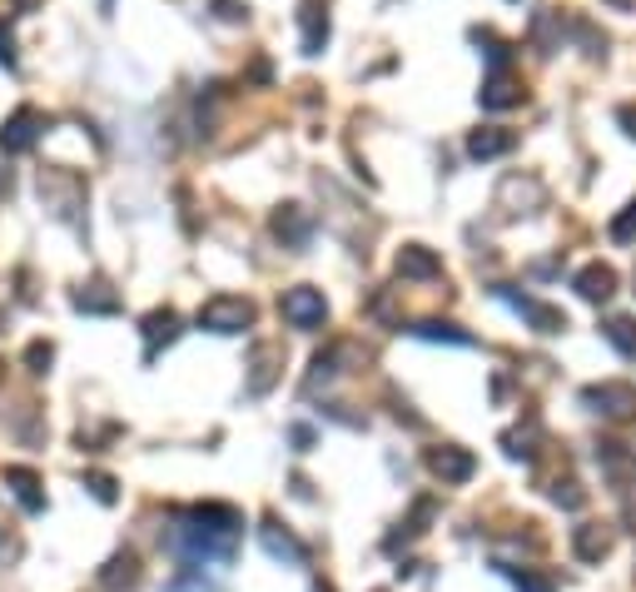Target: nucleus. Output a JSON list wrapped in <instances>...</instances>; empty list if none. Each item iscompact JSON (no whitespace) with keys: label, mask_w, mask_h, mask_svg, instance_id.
Instances as JSON below:
<instances>
[{"label":"nucleus","mask_w":636,"mask_h":592,"mask_svg":"<svg viewBox=\"0 0 636 592\" xmlns=\"http://www.w3.org/2000/svg\"><path fill=\"white\" fill-rule=\"evenodd\" d=\"M428 468H433L443 483H468V478L478 474V458H472L468 449H458V443H443V449L428 453Z\"/></svg>","instance_id":"obj_10"},{"label":"nucleus","mask_w":636,"mask_h":592,"mask_svg":"<svg viewBox=\"0 0 636 592\" xmlns=\"http://www.w3.org/2000/svg\"><path fill=\"white\" fill-rule=\"evenodd\" d=\"M582 403L601 418H632L636 414V389L632 383H592V389L582 393Z\"/></svg>","instance_id":"obj_6"},{"label":"nucleus","mask_w":636,"mask_h":592,"mask_svg":"<svg viewBox=\"0 0 636 592\" xmlns=\"http://www.w3.org/2000/svg\"><path fill=\"white\" fill-rule=\"evenodd\" d=\"M314 592H333V588H329V582H318V588H314Z\"/></svg>","instance_id":"obj_34"},{"label":"nucleus","mask_w":636,"mask_h":592,"mask_svg":"<svg viewBox=\"0 0 636 592\" xmlns=\"http://www.w3.org/2000/svg\"><path fill=\"white\" fill-rule=\"evenodd\" d=\"M497 299L518 308V314H522V319H527L537 333H562V329H567V314H562V308H552V304H537V299L512 294V289H497Z\"/></svg>","instance_id":"obj_7"},{"label":"nucleus","mask_w":636,"mask_h":592,"mask_svg":"<svg viewBox=\"0 0 636 592\" xmlns=\"http://www.w3.org/2000/svg\"><path fill=\"white\" fill-rule=\"evenodd\" d=\"M244 533V513L229 508V503H200V508L179 513L175 543L185 547L194 563H229Z\"/></svg>","instance_id":"obj_1"},{"label":"nucleus","mask_w":636,"mask_h":592,"mask_svg":"<svg viewBox=\"0 0 636 592\" xmlns=\"http://www.w3.org/2000/svg\"><path fill=\"white\" fill-rule=\"evenodd\" d=\"M274 235L289 239V244H304V239H308V219H304V210H298V204H283V210L274 214Z\"/></svg>","instance_id":"obj_24"},{"label":"nucleus","mask_w":636,"mask_h":592,"mask_svg":"<svg viewBox=\"0 0 636 592\" xmlns=\"http://www.w3.org/2000/svg\"><path fill=\"white\" fill-rule=\"evenodd\" d=\"M0 383H5V358H0Z\"/></svg>","instance_id":"obj_35"},{"label":"nucleus","mask_w":636,"mask_h":592,"mask_svg":"<svg viewBox=\"0 0 636 592\" xmlns=\"http://www.w3.org/2000/svg\"><path fill=\"white\" fill-rule=\"evenodd\" d=\"M616 119H622V130L636 140V105H622V110H616Z\"/></svg>","instance_id":"obj_32"},{"label":"nucleus","mask_w":636,"mask_h":592,"mask_svg":"<svg viewBox=\"0 0 636 592\" xmlns=\"http://www.w3.org/2000/svg\"><path fill=\"white\" fill-rule=\"evenodd\" d=\"M552 503H557V508H572V513H577L582 503H587V493H582V483H572V478H567V483L557 478V483H552Z\"/></svg>","instance_id":"obj_28"},{"label":"nucleus","mask_w":636,"mask_h":592,"mask_svg":"<svg viewBox=\"0 0 636 592\" xmlns=\"http://www.w3.org/2000/svg\"><path fill=\"white\" fill-rule=\"evenodd\" d=\"M75 308L80 314H119V294L110 285H85L75 289Z\"/></svg>","instance_id":"obj_21"},{"label":"nucleus","mask_w":636,"mask_h":592,"mask_svg":"<svg viewBox=\"0 0 636 592\" xmlns=\"http://www.w3.org/2000/svg\"><path fill=\"white\" fill-rule=\"evenodd\" d=\"M532 439H537V424H527V428H512V433H503V449H507V458H532Z\"/></svg>","instance_id":"obj_26"},{"label":"nucleus","mask_w":636,"mask_h":592,"mask_svg":"<svg viewBox=\"0 0 636 592\" xmlns=\"http://www.w3.org/2000/svg\"><path fill=\"white\" fill-rule=\"evenodd\" d=\"M572 289H577L587 304H607V299L616 294V269H607V264H587V269H577Z\"/></svg>","instance_id":"obj_14"},{"label":"nucleus","mask_w":636,"mask_h":592,"mask_svg":"<svg viewBox=\"0 0 636 592\" xmlns=\"http://www.w3.org/2000/svg\"><path fill=\"white\" fill-rule=\"evenodd\" d=\"M279 314L294 324V329H323V319H329V299L318 294L314 285H298L279 299Z\"/></svg>","instance_id":"obj_4"},{"label":"nucleus","mask_w":636,"mask_h":592,"mask_svg":"<svg viewBox=\"0 0 636 592\" xmlns=\"http://www.w3.org/2000/svg\"><path fill=\"white\" fill-rule=\"evenodd\" d=\"M398 274H403V279H437V274H443V264H437L433 249L408 244V249H398Z\"/></svg>","instance_id":"obj_18"},{"label":"nucleus","mask_w":636,"mask_h":592,"mask_svg":"<svg viewBox=\"0 0 636 592\" xmlns=\"http://www.w3.org/2000/svg\"><path fill=\"white\" fill-rule=\"evenodd\" d=\"M50 358H55V349H50L46 339H36V344L25 349V368H30V374H46V368H50Z\"/></svg>","instance_id":"obj_29"},{"label":"nucleus","mask_w":636,"mask_h":592,"mask_svg":"<svg viewBox=\"0 0 636 592\" xmlns=\"http://www.w3.org/2000/svg\"><path fill=\"white\" fill-rule=\"evenodd\" d=\"M259 543H264V553H269L274 563H289V568H304V563H308V547L298 543L289 528H279V518H264Z\"/></svg>","instance_id":"obj_8"},{"label":"nucleus","mask_w":636,"mask_h":592,"mask_svg":"<svg viewBox=\"0 0 636 592\" xmlns=\"http://www.w3.org/2000/svg\"><path fill=\"white\" fill-rule=\"evenodd\" d=\"M483 105L487 110H512V105H522V80L512 71H493V80L483 85Z\"/></svg>","instance_id":"obj_16"},{"label":"nucleus","mask_w":636,"mask_h":592,"mask_svg":"<svg viewBox=\"0 0 636 592\" xmlns=\"http://www.w3.org/2000/svg\"><path fill=\"white\" fill-rule=\"evenodd\" d=\"M0 65H15V36L5 21H0Z\"/></svg>","instance_id":"obj_31"},{"label":"nucleus","mask_w":636,"mask_h":592,"mask_svg":"<svg viewBox=\"0 0 636 592\" xmlns=\"http://www.w3.org/2000/svg\"><path fill=\"white\" fill-rule=\"evenodd\" d=\"M100 5H110V0H100Z\"/></svg>","instance_id":"obj_36"},{"label":"nucleus","mask_w":636,"mask_h":592,"mask_svg":"<svg viewBox=\"0 0 636 592\" xmlns=\"http://www.w3.org/2000/svg\"><path fill=\"white\" fill-rule=\"evenodd\" d=\"M437 513V503L433 497H418V503H412V513H408V522H398V533H389L383 538V547H389V553H398L403 543H412V538H423L428 533V518H433Z\"/></svg>","instance_id":"obj_15"},{"label":"nucleus","mask_w":636,"mask_h":592,"mask_svg":"<svg viewBox=\"0 0 636 592\" xmlns=\"http://www.w3.org/2000/svg\"><path fill=\"white\" fill-rule=\"evenodd\" d=\"M497 572H503V578H512V588H518V592H552V578H537V572L512 568V563H497Z\"/></svg>","instance_id":"obj_25"},{"label":"nucleus","mask_w":636,"mask_h":592,"mask_svg":"<svg viewBox=\"0 0 636 592\" xmlns=\"http://www.w3.org/2000/svg\"><path fill=\"white\" fill-rule=\"evenodd\" d=\"M144 358H154L165 344H175L179 339V314L175 308H154V314H144Z\"/></svg>","instance_id":"obj_12"},{"label":"nucleus","mask_w":636,"mask_h":592,"mask_svg":"<svg viewBox=\"0 0 636 592\" xmlns=\"http://www.w3.org/2000/svg\"><path fill=\"white\" fill-rule=\"evenodd\" d=\"M607 5H616V11H632V0H607Z\"/></svg>","instance_id":"obj_33"},{"label":"nucleus","mask_w":636,"mask_h":592,"mask_svg":"<svg viewBox=\"0 0 636 592\" xmlns=\"http://www.w3.org/2000/svg\"><path fill=\"white\" fill-rule=\"evenodd\" d=\"M85 488H90L94 503H105V508H115L119 503V483L110 474H85Z\"/></svg>","instance_id":"obj_27"},{"label":"nucleus","mask_w":636,"mask_h":592,"mask_svg":"<svg viewBox=\"0 0 636 592\" xmlns=\"http://www.w3.org/2000/svg\"><path fill=\"white\" fill-rule=\"evenodd\" d=\"M572 553H577V563H601V557L612 553L607 522H577V528H572Z\"/></svg>","instance_id":"obj_11"},{"label":"nucleus","mask_w":636,"mask_h":592,"mask_svg":"<svg viewBox=\"0 0 636 592\" xmlns=\"http://www.w3.org/2000/svg\"><path fill=\"white\" fill-rule=\"evenodd\" d=\"M601 339L616 349L622 358H636V319H626V314H616V319L601 324Z\"/></svg>","instance_id":"obj_22"},{"label":"nucleus","mask_w":636,"mask_h":592,"mask_svg":"<svg viewBox=\"0 0 636 592\" xmlns=\"http://www.w3.org/2000/svg\"><path fill=\"white\" fill-rule=\"evenodd\" d=\"M512 144H518V135H512V130H472L468 154H472V160H497V154H507Z\"/></svg>","instance_id":"obj_20"},{"label":"nucleus","mask_w":636,"mask_h":592,"mask_svg":"<svg viewBox=\"0 0 636 592\" xmlns=\"http://www.w3.org/2000/svg\"><path fill=\"white\" fill-rule=\"evenodd\" d=\"M274 364H283V349L279 344H259L254 349V358H249V393H269L274 389V379H279V368Z\"/></svg>","instance_id":"obj_17"},{"label":"nucleus","mask_w":636,"mask_h":592,"mask_svg":"<svg viewBox=\"0 0 636 592\" xmlns=\"http://www.w3.org/2000/svg\"><path fill=\"white\" fill-rule=\"evenodd\" d=\"M408 333H412V339H443V344H462V349L472 344V333H462L458 324H443V319H418V324H408Z\"/></svg>","instance_id":"obj_23"},{"label":"nucleus","mask_w":636,"mask_h":592,"mask_svg":"<svg viewBox=\"0 0 636 592\" xmlns=\"http://www.w3.org/2000/svg\"><path fill=\"white\" fill-rule=\"evenodd\" d=\"M612 239H616V244H626V239H636V200L626 204V210L612 219Z\"/></svg>","instance_id":"obj_30"},{"label":"nucleus","mask_w":636,"mask_h":592,"mask_svg":"<svg viewBox=\"0 0 636 592\" xmlns=\"http://www.w3.org/2000/svg\"><path fill=\"white\" fill-rule=\"evenodd\" d=\"M0 483L11 488V497L21 503L25 513H46V483H40L36 468H21V463H11V468L0 474Z\"/></svg>","instance_id":"obj_9"},{"label":"nucleus","mask_w":636,"mask_h":592,"mask_svg":"<svg viewBox=\"0 0 636 592\" xmlns=\"http://www.w3.org/2000/svg\"><path fill=\"white\" fill-rule=\"evenodd\" d=\"M100 588H105V592H135V588H140V557H135L130 547H125V553H115L105 568H100Z\"/></svg>","instance_id":"obj_13"},{"label":"nucleus","mask_w":636,"mask_h":592,"mask_svg":"<svg viewBox=\"0 0 636 592\" xmlns=\"http://www.w3.org/2000/svg\"><path fill=\"white\" fill-rule=\"evenodd\" d=\"M254 324V304L234 294H214L209 304H200V329L209 333H244Z\"/></svg>","instance_id":"obj_3"},{"label":"nucleus","mask_w":636,"mask_h":592,"mask_svg":"<svg viewBox=\"0 0 636 592\" xmlns=\"http://www.w3.org/2000/svg\"><path fill=\"white\" fill-rule=\"evenodd\" d=\"M46 130H50V119L40 115L36 105H21L11 119H5V130H0V150H5V154H21V150H30V144H36Z\"/></svg>","instance_id":"obj_5"},{"label":"nucleus","mask_w":636,"mask_h":592,"mask_svg":"<svg viewBox=\"0 0 636 592\" xmlns=\"http://www.w3.org/2000/svg\"><path fill=\"white\" fill-rule=\"evenodd\" d=\"M298 21H304V55H318V50H323V40H329V11H323L318 0H308Z\"/></svg>","instance_id":"obj_19"},{"label":"nucleus","mask_w":636,"mask_h":592,"mask_svg":"<svg viewBox=\"0 0 636 592\" xmlns=\"http://www.w3.org/2000/svg\"><path fill=\"white\" fill-rule=\"evenodd\" d=\"M40 200H46V210L55 214V219H65V225L80 229V214L85 210V179L75 175V169H40Z\"/></svg>","instance_id":"obj_2"}]
</instances>
